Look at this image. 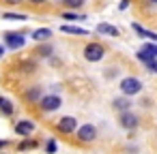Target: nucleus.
I'll return each instance as SVG.
<instances>
[{
  "label": "nucleus",
  "mask_w": 157,
  "mask_h": 154,
  "mask_svg": "<svg viewBox=\"0 0 157 154\" xmlns=\"http://www.w3.org/2000/svg\"><path fill=\"white\" fill-rule=\"evenodd\" d=\"M118 88H121V92H123V96H136V94H140L142 92V81L138 79V77H123L121 81H118Z\"/></svg>",
  "instance_id": "1"
},
{
  "label": "nucleus",
  "mask_w": 157,
  "mask_h": 154,
  "mask_svg": "<svg viewBox=\"0 0 157 154\" xmlns=\"http://www.w3.org/2000/svg\"><path fill=\"white\" fill-rule=\"evenodd\" d=\"M37 105H39V109H41L43 113H52V111L60 109L63 98H60L58 94H45V96H41V101H39Z\"/></svg>",
  "instance_id": "2"
},
{
  "label": "nucleus",
  "mask_w": 157,
  "mask_h": 154,
  "mask_svg": "<svg viewBox=\"0 0 157 154\" xmlns=\"http://www.w3.org/2000/svg\"><path fill=\"white\" fill-rule=\"evenodd\" d=\"M75 137H78V141H80V143H93V141L97 139V128H95V124L86 122V124L78 126Z\"/></svg>",
  "instance_id": "3"
},
{
  "label": "nucleus",
  "mask_w": 157,
  "mask_h": 154,
  "mask_svg": "<svg viewBox=\"0 0 157 154\" xmlns=\"http://www.w3.org/2000/svg\"><path fill=\"white\" fill-rule=\"evenodd\" d=\"M118 126L125 128V131H136L140 126L138 113H133V111H121L118 113Z\"/></svg>",
  "instance_id": "4"
},
{
  "label": "nucleus",
  "mask_w": 157,
  "mask_h": 154,
  "mask_svg": "<svg viewBox=\"0 0 157 154\" xmlns=\"http://www.w3.org/2000/svg\"><path fill=\"white\" fill-rule=\"evenodd\" d=\"M103 56H105V47L99 43H88L84 47V58L88 62H99V60H103Z\"/></svg>",
  "instance_id": "5"
},
{
  "label": "nucleus",
  "mask_w": 157,
  "mask_h": 154,
  "mask_svg": "<svg viewBox=\"0 0 157 154\" xmlns=\"http://www.w3.org/2000/svg\"><path fill=\"white\" fill-rule=\"evenodd\" d=\"M5 45L9 49H22L26 45V37L22 32H5Z\"/></svg>",
  "instance_id": "6"
},
{
  "label": "nucleus",
  "mask_w": 157,
  "mask_h": 154,
  "mask_svg": "<svg viewBox=\"0 0 157 154\" xmlns=\"http://www.w3.org/2000/svg\"><path fill=\"white\" fill-rule=\"evenodd\" d=\"M56 128H58L60 133H65V135H71V133L78 131V120H75L73 116H63V118L56 122Z\"/></svg>",
  "instance_id": "7"
},
{
  "label": "nucleus",
  "mask_w": 157,
  "mask_h": 154,
  "mask_svg": "<svg viewBox=\"0 0 157 154\" xmlns=\"http://www.w3.org/2000/svg\"><path fill=\"white\" fill-rule=\"evenodd\" d=\"M35 131H37V124H35L33 120H17V122H15V133H17L20 137H24V139L30 137Z\"/></svg>",
  "instance_id": "8"
},
{
  "label": "nucleus",
  "mask_w": 157,
  "mask_h": 154,
  "mask_svg": "<svg viewBox=\"0 0 157 154\" xmlns=\"http://www.w3.org/2000/svg\"><path fill=\"white\" fill-rule=\"evenodd\" d=\"M131 105H133V103H131L129 96H116V98L112 101V107H114L118 113H121V111H131Z\"/></svg>",
  "instance_id": "9"
},
{
  "label": "nucleus",
  "mask_w": 157,
  "mask_h": 154,
  "mask_svg": "<svg viewBox=\"0 0 157 154\" xmlns=\"http://www.w3.org/2000/svg\"><path fill=\"white\" fill-rule=\"evenodd\" d=\"M0 113L2 116H13L15 113V105H13V101L11 98H7V96H0Z\"/></svg>",
  "instance_id": "10"
},
{
  "label": "nucleus",
  "mask_w": 157,
  "mask_h": 154,
  "mask_svg": "<svg viewBox=\"0 0 157 154\" xmlns=\"http://www.w3.org/2000/svg\"><path fill=\"white\" fill-rule=\"evenodd\" d=\"M33 41H37V43H43V41H50L52 39V30L50 28H37V30H33Z\"/></svg>",
  "instance_id": "11"
},
{
  "label": "nucleus",
  "mask_w": 157,
  "mask_h": 154,
  "mask_svg": "<svg viewBox=\"0 0 157 154\" xmlns=\"http://www.w3.org/2000/svg\"><path fill=\"white\" fill-rule=\"evenodd\" d=\"M41 86H30L28 90H26V94H24V98L28 101V103H39L41 101Z\"/></svg>",
  "instance_id": "12"
},
{
  "label": "nucleus",
  "mask_w": 157,
  "mask_h": 154,
  "mask_svg": "<svg viewBox=\"0 0 157 154\" xmlns=\"http://www.w3.org/2000/svg\"><path fill=\"white\" fill-rule=\"evenodd\" d=\"M97 32H99V34H108V37H118V34H121L116 26H112V24H105V22L97 24Z\"/></svg>",
  "instance_id": "13"
},
{
  "label": "nucleus",
  "mask_w": 157,
  "mask_h": 154,
  "mask_svg": "<svg viewBox=\"0 0 157 154\" xmlns=\"http://www.w3.org/2000/svg\"><path fill=\"white\" fill-rule=\"evenodd\" d=\"M60 30H63V32H69V34H75V37H86V34H88V30L78 28V26H69V24H65Z\"/></svg>",
  "instance_id": "14"
},
{
  "label": "nucleus",
  "mask_w": 157,
  "mask_h": 154,
  "mask_svg": "<svg viewBox=\"0 0 157 154\" xmlns=\"http://www.w3.org/2000/svg\"><path fill=\"white\" fill-rule=\"evenodd\" d=\"M37 145H39V141H37V139H30V137H26V139H24V141L17 145V150H20V152H26V150H35Z\"/></svg>",
  "instance_id": "15"
},
{
  "label": "nucleus",
  "mask_w": 157,
  "mask_h": 154,
  "mask_svg": "<svg viewBox=\"0 0 157 154\" xmlns=\"http://www.w3.org/2000/svg\"><path fill=\"white\" fill-rule=\"evenodd\" d=\"M136 58L140 60V62H144V64H151L153 60H157L155 56H151L148 52H144V49H140V52H136Z\"/></svg>",
  "instance_id": "16"
},
{
  "label": "nucleus",
  "mask_w": 157,
  "mask_h": 154,
  "mask_svg": "<svg viewBox=\"0 0 157 154\" xmlns=\"http://www.w3.org/2000/svg\"><path fill=\"white\" fill-rule=\"evenodd\" d=\"M63 17H65V22H84V20H86V15H78V13H73V11L63 13Z\"/></svg>",
  "instance_id": "17"
},
{
  "label": "nucleus",
  "mask_w": 157,
  "mask_h": 154,
  "mask_svg": "<svg viewBox=\"0 0 157 154\" xmlns=\"http://www.w3.org/2000/svg\"><path fill=\"white\" fill-rule=\"evenodd\" d=\"M2 17L11 20V22H24V20H28V15H24V13H5Z\"/></svg>",
  "instance_id": "18"
},
{
  "label": "nucleus",
  "mask_w": 157,
  "mask_h": 154,
  "mask_svg": "<svg viewBox=\"0 0 157 154\" xmlns=\"http://www.w3.org/2000/svg\"><path fill=\"white\" fill-rule=\"evenodd\" d=\"M56 150H58V143H56L54 137H50L48 143H45V154H56Z\"/></svg>",
  "instance_id": "19"
},
{
  "label": "nucleus",
  "mask_w": 157,
  "mask_h": 154,
  "mask_svg": "<svg viewBox=\"0 0 157 154\" xmlns=\"http://www.w3.org/2000/svg\"><path fill=\"white\" fill-rule=\"evenodd\" d=\"M60 2H65L69 11H73V9H80V7H84V0H60Z\"/></svg>",
  "instance_id": "20"
},
{
  "label": "nucleus",
  "mask_w": 157,
  "mask_h": 154,
  "mask_svg": "<svg viewBox=\"0 0 157 154\" xmlns=\"http://www.w3.org/2000/svg\"><path fill=\"white\" fill-rule=\"evenodd\" d=\"M37 52H39V56L48 58V56H52V54H54V47H52V45H41V47H39Z\"/></svg>",
  "instance_id": "21"
},
{
  "label": "nucleus",
  "mask_w": 157,
  "mask_h": 154,
  "mask_svg": "<svg viewBox=\"0 0 157 154\" xmlns=\"http://www.w3.org/2000/svg\"><path fill=\"white\" fill-rule=\"evenodd\" d=\"M142 49H144V52H148L151 56H155V58H157V43H144V45H142Z\"/></svg>",
  "instance_id": "22"
},
{
  "label": "nucleus",
  "mask_w": 157,
  "mask_h": 154,
  "mask_svg": "<svg viewBox=\"0 0 157 154\" xmlns=\"http://www.w3.org/2000/svg\"><path fill=\"white\" fill-rule=\"evenodd\" d=\"M127 7H129V0H123V2H121V5H118V9H121V11H125V9H127Z\"/></svg>",
  "instance_id": "23"
},
{
  "label": "nucleus",
  "mask_w": 157,
  "mask_h": 154,
  "mask_svg": "<svg viewBox=\"0 0 157 154\" xmlns=\"http://www.w3.org/2000/svg\"><path fill=\"white\" fill-rule=\"evenodd\" d=\"M7 145H9V141H7V139H0V148H7Z\"/></svg>",
  "instance_id": "24"
},
{
  "label": "nucleus",
  "mask_w": 157,
  "mask_h": 154,
  "mask_svg": "<svg viewBox=\"0 0 157 154\" xmlns=\"http://www.w3.org/2000/svg\"><path fill=\"white\" fill-rule=\"evenodd\" d=\"M33 5H43V2H48V0H30Z\"/></svg>",
  "instance_id": "25"
},
{
  "label": "nucleus",
  "mask_w": 157,
  "mask_h": 154,
  "mask_svg": "<svg viewBox=\"0 0 157 154\" xmlns=\"http://www.w3.org/2000/svg\"><path fill=\"white\" fill-rule=\"evenodd\" d=\"M7 2H11V5H20V2H24V0H7Z\"/></svg>",
  "instance_id": "26"
},
{
  "label": "nucleus",
  "mask_w": 157,
  "mask_h": 154,
  "mask_svg": "<svg viewBox=\"0 0 157 154\" xmlns=\"http://www.w3.org/2000/svg\"><path fill=\"white\" fill-rule=\"evenodd\" d=\"M5 56V45H0V58Z\"/></svg>",
  "instance_id": "27"
},
{
  "label": "nucleus",
  "mask_w": 157,
  "mask_h": 154,
  "mask_svg": "<svg viewBox=\"0 0 157 154\" xmlns=\"http://www.w3.org/2000/svg\"><path fill=\"white\" fill-rule=\"evenodd\" d=\"M148 2H155V5H157V0H148Z\"/></svg>",
  "instance_id": "28"
}]
</instances>
